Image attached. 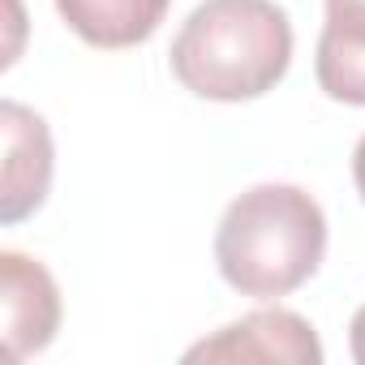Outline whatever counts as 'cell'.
I'll return each mask as SVG.
<instances>
[{"instance_id":"obj_1","label":"cell","mask_w":365,"mask_h":365,"mask_svg":"<svg viewBox=\"0 0 365 365\" xmlns=\"http://www.w3.org/2000/svg\"><path fill=\"white\" fill-rule=\"evenodd\" d=\"M168 65L198 99H258L275 91L292 65V22L275 0H202L180 22Z\"/></svg>"},{"instance_id":"obj_2","label":"cell","mask_w":365,"mask_h":365,"mask_svg":"<svg viewBox=\"0 0 365 365\" xmlns=\"http://www.w3.org/2000/svg\"><path fill=\"white\" fill-rule=\"evenodd\" d=\"M327 258V215L301 185H254L228 202L215 228L224 284L254 301H279L309 284Z\"/></svg>"},{"instance_id":"obj_3","label":"cell","mask_w":365,"mask_h":365,"mask_svg":"<svg viewBox=\"0 0 365 365\" xmlns=\"http://www.w3.org/2000/svg\"><path fill=\"white\" fill-rule=\"evenodd\" d=\"M185 361H284V365H318L322 344L314 327L292 309H254L228 327H220L211 339L194 344Z\"/></svg>"},{"instance_id":"obj_4","label":"cell","mask_w":365,"mask_h":365,"mask_svg":"<svg viewBox=\"0 0 365 365\" xmlns=\"http://www.w3.org/2000/svg\"><path fill=\"white\" fill-rule=\"evenodd\" d=\"M0 133H5V185H0V220L22 224L48 202L52 190V133L48 120L18 99L0 103Z\"/></svg>"},{"instance_id":"obj_5","label":"cell","mask_w":365,"mask_h":365,"mask_svg":"<svg viewBox=\"0 0 365 365\" xmlns=\"http://www.w3.org/2000/svg\"><path fill=\"white\" fill-rule=\"evenodd\" d=\"M0 292H5V348L14 361L43 352L61 327V288L39 258L18 250L0 254Z\"/></svg>"},{"instance_id":"obj_6","label":"cell","mask_w":365,"mask_h":365,"mask_svg":"<svg viewBox=\"0 0 365 365\" xmlns=\"http://www.w3.org/2000/svg\"><path fill=\"white\" fill-rule=\"evenodd\" d=\"M314 78L327 99L365 108V0H327Z\"/></svg>"},{"instance_id":"obj_7","label":"cell","mask_w":365,"mask_h":365,"mask_svg":"<svg viewBox=\"0 0 365 365\" xmlns=\"http://www.w3.org/2000/svg\"><path fill=\"white\" fill-rule=\"evenodd\" d=\"M172 0H56L65 26L91 48H138L168 18Z\"/></svg>"},{"instance_id":"obj_8","label":"cell","mask_w":365,"mask_h":365,"mask_svg":"<svg viewBox=\"0 0 365 365\" xmlns=\"http://www.w3.org/2000/svg\"><path fill=\"white\" fill-rule=\"evenodd\" d=\"M348 344H352V356L365 365V305L352 314V327H348Z\"/></svg>"},{"instance_id":"obj_9","label":"cell","mask_w":365,"mask_h":365,"mask_svg":"<svg viewBox=\"0 0 365 365\" xmlns=\"http://www.w3.org/2000/svg\"><path fill=\"white\" fill-rule=\"evenodd\" d=\"M352 180H356V194H361V202H365V138H361L356 150H352Z\"/></svg>"}]
</instances>
